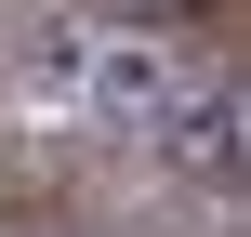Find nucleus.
I'll list each match as a JSON object with an SVG mask.
<instances>
[{"instance_id":"nucleus-2","label":"nucleus","mask_w":251,"mask_h":237,"mask_svg":"<svg viewBox=\"0 0 251 237\" xmlns=\"http://www.w3.org/2000/svg\"><path fill=\"white\" fill-rule=\"evenodd\" d=\"M79 79H93V106H106L119 132H146V119L172 106V79H185V66H172L159 40H106V53H79Z\"/></svg>"},{"instance_id":"nucleus-1","label":"nucleus","mask_w":251,"mask_h":237,"mask_svg":"<svg viewBox=\"0 0 251 237\" xmlns=\"http://www.w3.org/2000/svg\"><path fill=\"white\" fill-rule=\"evenodd\" d=\"M146 145L185 172V185H238V145H251V106L225 66H199V79H172V106L146 119Z\"/></svg>"}]
</instances>
